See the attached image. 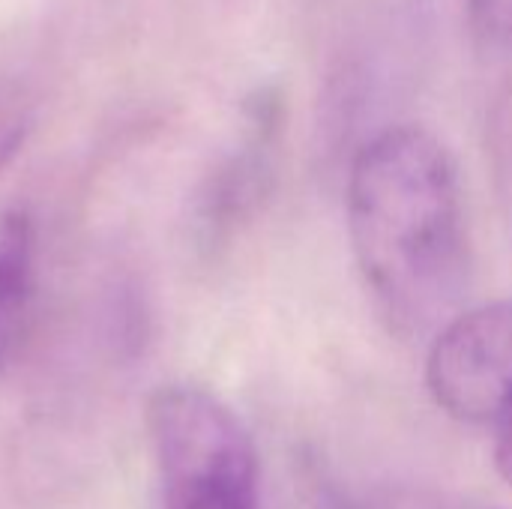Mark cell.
Wrapping results in <instances>:
<instances>
[{
    "label": "cell",
    "mask_w": 512,
    "mask_h": 509,
    "mask_svg": "<svg viewBox=\"0 0 512 509\" xmlns=\"http://www.w3.org/2000/svg\"><path fill=\"white\" fill-rule=\"evenodd\" d=\"M426 387L441 411L489 441L512 483V300L465 309L429 342Z\"/></svg>",
    "instance_id": "3"
},
{
    "label": "cell",
    "mask_w": 512,
    "mask_h": 509,
    "mask_svg": "<svg viewBox=\"0 0 512 509\" xmlns=\"http://www.w3.org/2000/svg\"><path fill=\"white\" fill-rule=\"evenodd\" d=\"M162 509H261V459L243 420L207 387L168 384L147 405Z\"/></svg>",
    "instance_id": "2"
},
{
    "label": "cell",
    "mask_w": 512,
    "mask_h": 509,
    "mask_svg": "<svg viewBox=\"0 0 512 509\" xmlns=\"http://www.w3.org/2000/svg\"><path fill=\"white\" fill-rule=\"evenodd\" d=\"M33 126V102L18 84H0V174L24 147Z\"/></svg>",
    "instance_id": "7"
},
{
    "label": "cell",
    "mask_w": 512,
    "mask_h": 509,
    "mask_svg": "<svg viewBox=\"0 0 512 509\" xmlns=\"http://www.w3.org/2000/svg\"><path fill=\"white\" fill-rule=\"evenodd\" d=\"M279 111L273 102L252 108L240 144L210 171L195 201V240L204 252H219L261 213L276 177Z\"/></svg>",
    "instance_id": "4"
},
{
    "label": "cell",
    "mask_w": 512,
    "mask_h": 509,
    "mask_svg": "<svg viewBox=\"0 0 512 509\" xmlns=\"http://www.w3.org/2000/svg\"><path fill=\"white\" fill-rule=\"evenodd\" d=\"M36 291V222L24 207L0 213V372L12 363Z\"/></svg>",
    "instance_id": "5"
},
{
    "label": "cell",
    "mask_w": 512,
    "mask_h": 509,
    "mask_svg": "<svg viewBox=\"0 0 512 509\" xmlns=\"http://www.w3.org/2000/svg\"><path fill=\"white\" fill-rule=\"evenodd\" d=\"M348 240L384 327L432 342L465 312L474 279L459 165L417 123H393L360 144L345 189Z\"/></svg>",
    "instance_id": "1"
},
{
    "label": "cell",
    "mask_w": 512,
    "mask_h": 509,
    "mask_svg": "<svg viewBox=\"0 0 512 509\" xmlns=\"http://www.w3.org/2000/svg\"><path fill=\"white\" fill-rule=\"evenodd\" d=\"M339 509H501L477 504L459 495L435 492V489H414V486H378L366 489Z\"/></svg>",
    "instance_id": "6"
},
{
    "label": "cell",
    "mask_w": 512,
    "mask_h": 509,
    "mask_svg": "<svg viewBox=\"0 0 512 509\" xmlns=\"http://www.w3.org/2000/svg\"><path fill=\"white\" fill-rule=\"evenodd\" d=\"M468 12L486 42H512V0H468Z\"/></svg>",
    "instance_id": "8"
}]
</instances>
